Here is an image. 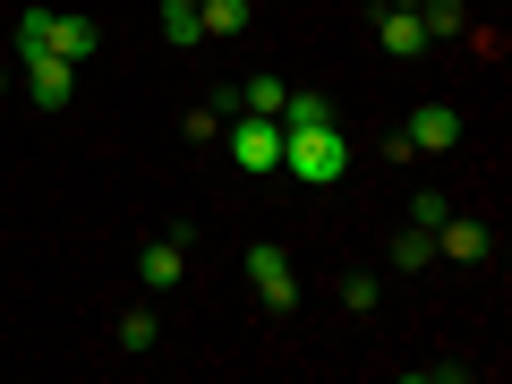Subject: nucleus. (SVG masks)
<instances>
[{
  "mask_svg": "<svg viewBox=\"0 0 512 384\" xmlns=\"http://www.w3.org/2000/svg\"><path fill=\"white\" fill-rule=\"evenodd\" d=\"M282 171L299 188H333L350 171V137L333 120H308V128H282Z\"/></svg>",
  "mask_w": 512,
  "mask_h": 384,
  "instance_id": "obj_1",
  "label": "nucleus"
},
{
  "mask_svg": "<svg viewBox=\"0 0 512 384\" xmlns=\"http://www.w3.org/2000/svg\"><path fill=\"white\" fill-rule=\"evenodd\" d=\"M18 52H60V60L86 69V60L103 52V26L94 18H60V9H26L18 18Z\"/></svg>",
  "mask_w": 512,
  "mask_h": 384,
  "instance_id": "obj_2",
  "label": "nucleus"
},
{
  "mask_svg": "<svg viewBox=\"0 0 512 384\" xmlns=\"http://www.w3.org/2000/svg\"><path fill=\"white\" fill-rule=\"evenodd\" d=\"M231 163L239 171H282V120H256V111H231Z\"/></svg>",
  "mask_w": 512,
  "mask_h": 384,
  "instance_id": "obj_3",
  "label": "nucleus"
},
{
  "mask_svg": "<svg viewBox=\"0 0 512 384\" xmlns=\"http://www.w3.org/2000/svg\"><path fill=\"white\" fill-rule=\"evenodd\" d=\"M248 282H256V299H265V308H274V316H291V308H299V282H291V256H282L274 239H256V248H248Z\"/></svg>",
  "mask_w": 512,
  "mask_h": 384,
  "instance_id": "obj_4",
  "label": "nucleus"
},
{
  "mask_svg": "<svg viewBox=\"0 0 512 384\" xmlns=\"http://www.w3.org/2000/svg\"><path fill=\"white\" fill-rule=\"evenodd\" d=\"M18 69H26V94H35L43 111H60L77 94V60H60V52H18Z\"/></svg>",
  "mask_w": 512,
  "mask_h": 384,
  "instance_id": "obj_5",
  "label": "nucleus"
},
{
  "mask_svg": "<svg viewBox=\"0 0 512 384\" xmlns=\"http://www.w3.org/2000/svg\"><path fill=\"white\" fill-rule=\"evenodd\" d=\"M180 274H188V231L146 239V248H137V282H146V291H171Z\"/></svg>",
  "mask_w": 512,
  "mask_h": 384,
  "instance_id": "obj_6",
  "label": "nucleus"
},
{
  "mask_svg": "<svg viewBox=\"0 0 512 384\" xmlns=\"http://www.w3.org/2000/svg\"><path fill=\"white\" fill-rule=\"evenodd\" d=\"M402 137H410L419 154H453V146H461V111H453V103H419Z\"/></svg>",
  "mask_w": 512,
  "mask_h": 384,
  "instance_id": "obj_7",
  "label": "nucleus"
},
{
  "mask_svg": "<svg viewBox=\"0 0 512 384\" xmlns=\"http://www.w3.org/2000/svg\"><path fill=\"white\" fill-rule=\"evenodd\" d=\"M376 43H384L393 60H419L427 43H436V35L419 26V0H410V9H384V18H376Z\"/></svg>",
  "mask_w": 512,
  "mask_h": 384,
  "instance_id": "obj_8",
  "label": "nucleus"
},
{
  "mask_svg": "<svg viewBox=\"0 0 512 384\" xmlns=\"http://www.w3.org/2000/svg\"><path fill=\"white\" fill-rule=\"evenodd\" d=\"M487 248H495L487 222H453V214L436 222V256H453V265H487Z\"/></svg>",
  "mask_w": 512,
  "mask_h": 384,
  "instance_id": "obj_9",
  "label": "nucleus"
},
{
  "mask_svg": "<svg viewBox=\"0 0 512 384\" xmlns=\"http://www.w3.org/2000/svg\"><path fill=\"white\" fill-rule=\"evenodd\" d=\"M197 18H205V35H214V43H231V35H248L256 9H248V0H197Z\"/></svg>",
  "mask_w": 512,
  "mask_h": 384,
  "instance_id": "obj_10",
  "label": "nucleus"
},
{
  "mask_svg": "<svg viewBox=\"0 0 512 384\" xmlns=\"http://www.w3.org/2000/svg\"><path fill=\"white\" fill-rule=\"evenodd\" d=\"M282 103H291V86H282V77H248L231 111H256V120H282Z\"/></svg>",
  "mask_w": 512,
  "mask_h": 384,
  "instance_id": "obj_11",
  "label": "nucleus"
},
{
  "mask_svg": "<svg viewBox=\"0 0 512 384\" xmlns=\"http://www.w3.org/2000/svg\"><path fill=\"white\" fill-rule=\"evenodd\" d=\"M163 43H171V52H197V43H205V18L188 9V0H163Z\"/></svg>",
  "mask_w": 512,
  "mask_h": 384,
  "instance_id": "obj_12",
  "label": "nucleus"
},
{
  "mask_svg": "<svg viewBox=\"0 0 512 384\" xmlns=\"http://www.w3.org/2000/svg\"><path fill=\"white\" fill-rule=\"evenodd\" d=\"M427 256H436V231H419V222H410V231L393 239V265H402V274H419Z\"/></svg>",
  "mask_w": 512,
  "mask_h": 384,
  "instance_id": "obj_13",
  "label": "nucleus"
},
{
  "mask_svg": "<svg viewBox=\"0 0 512 384\" xmlns=\"http://www.w3.org/2000/svg\"><path fill=\"white\" fill-rule=\"evenodd\" d=\"M419 26L427 35H461L470 18H461V0H419Z\"/></svg>",
  "mask_w": 512,
  "mask_h": 384,
  "instance_id": "obj_14",
  "label": "nucleus"
},
{
  "mask_svg": "<svg viewBox=\"0 0 512 384\" xmlns=\"http://www.w3.org/2000/svg\"><path fill=\"white\" fill-rule=\"evenodd\" d=\"M120 350H154V308H128L120 316Z\"/></svg>",
  "mask_w": 512,
  "mask_h": 384,
  "instance_id": "obj_15",
  "label": "nucleus"
},
{
  "mask_svg": "<svg viewBox=\"0 0 512 384\" xmlns=\"http://www.w3.org/2000/svg\"><path fill=\"white\" fill-rule=\"evenodd\" d=\"M376 299H384V291H376V274H342V308H350V316H367Z\"/></svg>",
  "mask_w": 512,
  "mask_h": 384,
  "instance_id": "obj_16",
  "label": "nucleus"
},
{
  "mask_svg": "<svg viewBox=\"0 0 512 384\" xmlns=\"http://www.w3.org/2000/svg\"><path fill=\"white\" fill-rule=\"evenodd\" d=\"M180 128H188V137H197V146H214V137H222V111H214V103H197V111H188Z\"/></svg>",
  "mask_w": 512,
  "mask_h": 384,
  "instance_id": "obj_17",
  "label": "nucleus"
},
{
  "mask_svg": "<svg viewBox=\"0 0 512 384\" xmlns=\"http://www.w3.org/2000/svg\"><path fill=\"white\" fill-rule=\"evenodd\" d=\"M444 214H453V205H444V197H436V188H419V197H410V222H419V231H436V222H444Z\"/></svg>",
  "mask_w": 512,
  "mask_h": 384,
  "instance_id": "obj_18",
  "label": "nucleus"
},
{
  "mask_svg": "<svg viewBox=\"0 0 512 384\" xmlns=\"http://www.w3.org/2000/svg\"><path fill=\"white\" fill-rule=\"evenodd\" d=\"M0 86H9V69H0Z\"/></svg>",
  "mask_w": 512,
  "mask_h": 384,
  "instance_id": "obj_19",
  "label": "nucleus"
},
{
  "mask_svg": "<svg viewBox=\"0 0 512 384\" xmlns=\"http://www.w3.org/2000/svg\"><path fill=\"white\" fill-rule=\"evenodd\" d=\"M188 9H197V0H188Z\"/></svg>",
  "mask_w": 512,
  "mask_h": 384,
  "instance_id": "obj_20",
  "label": "nucleus"
}]
</instances>
